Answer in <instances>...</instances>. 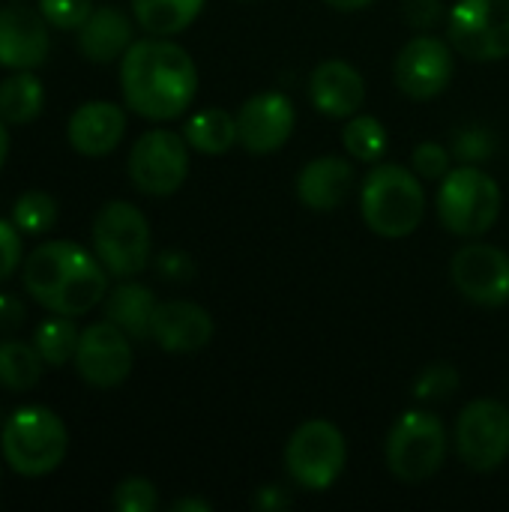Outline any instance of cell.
<instances>
[{"label": "cell", "mask_w": 509, "mask_h": 512, "mask_svg": "<svg viewBox=\"0 0 509 512\" xmlns=\"http://www.w3.org/2000/svg\"><path fill=\"white\" fill-rule=\"evenodd\" d=\"M387 468L402 483L435 477L447 459L444 423L429 411H405L387 435Z\"/></svg>", "instance_id": "obj_7"}, {"label": "cell", "mask_w": 509, "mask_h": 512, "mask_svg": "<svg viewBox=\"0 0 509 512\" xmlns=\"http://www.w3.org/2000/svg\"><path fill=\"white\" fill-rule=\"evenodd\" d=\"M204 9V0H132L135 21L150 36L183 33Z\"/></svg>", "instance_id": "obj_25"}, {"label": "cell", "mask_w": 509, "mask_h": 512, "mask_svg": "<svg viewBox=\"0 0 509 512\" xmlns=\"http://www.w3.org/2000/svg\"><path fill=\"white\" fill-rule=\"evenodd\" d=\"M0 450L15 474L45 477L63 465L69 450V432L51 408L24 405L12 411L3 423Z\"/></svg>", "instance_id": "obj_4"}, {"label": "cell", "mask_w": 509, "mask_h": 512, "mask_svg": "<svg viewBox=\"0 0 509 512\" xmlns=\"http://www.w3.org/2000/svg\"><path fill=\"white\" fill-rule=\"evenodd\" d=\"M234 117H237V144H243L252 156H267L282 150L297 123L291 99L279 90L255 93L240 105Z\"/></svg>", "instance_id": "obj_15"}, {"label": "cell", "mask_w": 509, "mask_h": 512, "mask_svg": "<svg viewBox=\"0 0 509 512\" xmlns=\"http://www.w3.org/2000/svg\"><path fill=\"white\" fill-rule=\"evenodd\" d=\"M111 504L120 512H153L159 507V492L144 477H126L123 483H117Z\"/></svg>", "instance_id": "obj_30"}, {"label": "cell", "mask_w": 509, "mask_h": 512, "mask_svg": "<svg viewBox=\"0 0 509 512\" xmlns=\"http://www.w3.org/2000/svg\"><path fill=\"white\" fill-rule=\"evenodd\" d=\"M345 435L330 420L300 423L285 444V471L306 492L330 489L345 471Z\"/></svg>", "instance_id": "obj_8"}, {"label": "cell", "mask_w": 509, "mask_h": 512, "mask_svg": "<svg viewBox=\"0 0 509 512\" xmlns=\"http://www.w3.org/2000/svg\"><path fill=\"white\" fill-rule=\"evenodd\" d=\"M495 150V138L489 135V129L483 126H465L456 141H453V153L465 162V165H477L483 159H489Z\"/></svg>", "instance_id": "obj_34"}, {"label": "cell", "mask_w": 509, "mask_h": 512, "mask_svg": "<svg viewBox=\"0 0 509 512\" xmlns=\"http://www.w3.org/2000/svg\"><path fill=\"white\" fill-rule=\"evenodd\" d=\"M42 357L33 345L18 339L0 342V387L12 393H27L42 381Z\"/></svg>", "instance_id": "obj_26"}, {"label": "cell", "mask_w": 509, "mask_h": 512, "mask_svg": "<svg viewBox=\"0 0 509 512\" xmlns=\"http://www.w3.org/2000/svg\"><path fill=\"white\" fill-rule=\"evenodd\" d=\"M132 360H135V354H132L129 336L105 318V321H96L87 330H81L78 351H75L72 363L84 384H90L96 390H111L129 378Z\"/></svg>", "instance_id": "obj_12"}, {"label": "cell", "mask_w": 509, "mask_h": 512, "mask_svg": "<svg viewBox=\"0 0 509 512\" xmlns=\"http://www.w3.org/2000/svg\"><path fill=\"white\" fill-rule=\"evenodd\" d=\"M120 90L138 117L174 120L198 93V69L183 45L168 36H147L120 57Z\"/></svg>", "instance_id": "obj_1"}, {"label": "cell", "mask_w": 509, "mask_h": 512, "mask_svg": "<svg viewBox=\"0 0 509 512\" xmlns=\"http://www.w3.org/2000/svg\"><path fill=\"white\" fill-rule=\"evenodd\" d=\"M24 324V303L15 294H0V333L18 330Z\"/></svg>", "instance_id": "obj_38"}, {"label": "cell", "mask_w": 509, "mask_h": 512, "mask_svg": "<svg viewBox=\"0 0 509 512\" xmlns=\"http://www.w3.org/2000/svg\"><path fill=\"white\" fill-rule=\"evenodd\" d=\"M24 291L57 315H87L108 294V270L72 240H48L24 258Z\"/></svg>", "instance_id": "obj_2"}, {"label": "cell", "mask_w": 509, "mask_h": 512, "mask_svg": "<svg viewBox=\"0 0 509 512\" xmlns=\"http://www.w3.org/2000/svg\"><path fill=\"white\" fill-rule=\"evenodd\" d=\"M309 99L312 105L336 120H348L360 114L366 102V81L363 75L345 60H324L315 66L309 78Z\"/></svg>", "instance_id": "obj_19"}, {"label": "cell", "mask_w": 509, "mask_h": 512, "mask_svg": "<svg viewBox=\"0 0 509 512\" xmlns=\"http://www.w3.org/2000/svg\"><path fill=\"white\" fill-rule=\"evenodd\" d=\"M57 201L48 192L30 189L12 204V222L18 225L21 234H45L57 222Z\"/></svg>", "instance_id": "obj_29"}, {"label": "cell", "mask_w": 509, "mask_h": 512, "mask_svg": "<svg viewBox=\"0 0 509 512\" xmlns=\"http://www.w3.org/2000/svg\"><path fill=\"white\" fill-rule=\"evenodd\" d=\"M150 339L168 354H195L213 339V318L207 309L189 300L159 303L153 312Z\"/></svg>", "instance_id": "obj_17"}, {"label": "cell", "mask_w": 509, "mask_h": 512, "mask_svg": "<svg viewBox=\"0 0 509 512\" xmlns=\"http://www.w3.org/2000/svg\"><path fill=\"white\" fill-rule=\"evenodd\" d=\"M450 150L438 141H423L417 144L414 156H411V165L414 171L423 177V180H444L453 168H450Z\"/></svg>", "instance_id": "obj_33"}, {"label": "cell", "mask_w": 509, "mask_h": 512, "mask_svg": "<svg viewBox=\"0 0 509 512\" xmlns=\"http://www.w3.org/2000/svg\"><path fill=\"white\" fill-rule=\"evenodd\" d=\"M39 9L24 3L0 6V66L6 69H36L48 60L51 33Z\"/></svg>", "instance_id": "obj_16"}, {"label": "cell", "mask_w": 509, "mask_h": 512, "mask_svg": "<svg viewBox=\"0 0 509 512\" xmlns=\"http://www.w3.org/2000/svg\"><path fill=\"white\" fill-rule=\"evenodd\" d=\"M126 132V114L120 105L105 102V99H93L84 102L72 111L69 123H66V135L75 153L99 159L108 156Z\"/></svg>", "instance_id": "obj_18"}, {"label": "cell", "mask_w": 509, "mask_h": 512, "mask_svg": "<svg viewBox=\"0 0 509 512\" xmlns=\"http://www.w3.org/2000/svg\"><path fill=\"white\" fill-rule=\"evenodd\" d=\"M21 264V231L15 222L0 219V285L12 279Z\"/></svg>", "instance_id": "obj_35"}, {"label": "cell", "mask_w": 509, "mask_h": 512, "mask_svg": "<svg viewBox=\"0 0 509 512\" xmlns=\"http://www.w3.org/2000/svg\"><path fill=\"white\" fill-rule=\"evenodd\" d=\"M45 108V87L33 69H15V75L0 81V117L9 126L33 123Z\"/></svg>", "instance_id": "obj_23"}, {"label": "cell", "mask_w": 509, "mask_h": 512, "mask_svg": "<svg viewBox=\"0 0 509 512\" xmlns=\"http://www.w3.org/2000/svg\"><path fill=\"white\" fill-rule=\"evenodd\" d=\"M354 165L342 156H318L297 174V198L303 207L327 213L345 204L354 189Z\"/></svg>", "instance_id": "obj_20"}, {"label": "cell", "mask_w": 509, "mask_h": 512, "mask_svg": "<svg viewBox=\"0 0 509 512\" xmlns=\"http://www.w3.org/2000/svg\"><path fill=\"white\" fill-rule=\"evenodd\" d=\"M93 252L114 279H135L150 261L147 216L129 201H108L93 219Z\"/></svg>", "instance_id": "obj_6"}, {"label": "cell", "mask_w": 509, "mask_h": 512, "mask_svg": "<svg viewBox=\"0 0 509 512\" xmlns=\"http://www.w3.org/2000/svg\"><path fill=\"white\" fill-rule=\"evenodd\" d=\"M156 267H159V273H162L165 279H174V282H186V279H192V273H195L192 258H189L186 252H180V249L162 252L159 261H156Z\"/></svg>", "instance_id": "obj_37"}, {"label": "cell", "mask_w": 509, "mask_h": 512, "mask_svg": "<svg viewBox=\"0 0 509 512\" xmlns=\"http://www.w3.org/2000/svg\"><path fill=\"white\" fill-rule=\"evenodd\" d=\"M78 339H81V330L75 327V321L69 315H57V312H51V318H45L33 330V348L39 351L45 366H63V363L75 360Z\"/></svg>", "instance_id": "obj_27"}, {"label": "cell", "mask_w": 509, "mask_h": 512, "mask_svg": "<svg viewBox=\"0 0 509 512\" xmlns=\"http://www.w3.org/2000/svg\"><path fill=\"white\" fill-rule=\"evenodd\" d=\"M444 3L441 0H405V21L417 30H429L441 21Z\"/></svg>", "instance_id": "obj_36"}, {"label": "cell", "mask_w": 509, "mask_h": 512, "mask_svg": "<svg viewBox=\"0 0 509 512\" xmlns=\"http://www.w3.org/2000/svg\"><path fill=\"white\" fill-rule=\"evenodd\" d=\"M324 3L339 9V12H357V9H366L372 0H324Z\"/></svg>", "instance_id": "obj_41"}, {"label": "cell", "mask_w": 509, "mask_h": 512, "mask_svg": "<svg viewBox=\"0 0 509 512\" xmlns=\"http://www.w3.org/2000/svg\"><path fill=\"white\" fill-rule=\"evenodd\" d=\"M459 387V372L450 363H432L426 366L417 381H414V396L420 402H432V399H447L453 390Z\"/></svg>", "instance_id": "obj_31"}, {"label": "cell", "mask_w": 509, "mask_h": 512, "mask_svg": "<svg viewBox=\"0 0 509 512\" xmlns=\"http://www.w3.org/2000/svg\"><path fill=\"white\" fill-rule=\"evenodd\" d=\"M39 12L57 30H78L93 12V0H39Z\"/></svg>", "instance_id": "obj_32"}, {"label": "cell", "mask_w": 509, "mask_h": 512, "mask_svg": "<svg viewBox=\"0 0 509 512\" xmlns=\"http://www.w3.org/2000/svg\"><path fill=\"white\" fill-rule=\"evenodd\" d=\"M453 48L468 60L509 57V0H459L447 15Z\"/></svg>", "instance_id": "obj_11"}, {"label": "cell", "mask_w": 509, "mask_h": 512, "mask_svg": "<svg viewBox=\"0 0 509 512\" xmlns=\"http://www.w3.org/2000/svg\"><path fill=\"white\" fill-rule=\"evenodd\" d=\"M255 507L264 512H279L291 507V495L282 486H261L255 495Z\"/></svg>", "instance_id": "obj_39"}, {"label": "cell", "mask_w": 509, "mask_h": 512, "mask_svg": "<svg viewBox=\"0 0 509 512\" xmlns=\"http://www.w3.org/2000/svg\"><path fill=\"white\" fill-rule=\"evenodd\" d=\"M501 216V186L477 165L453 168L438 189V219L456 237H483Z\"/></svg>", "instance_id": "obj_5"}, {"label": "cell", "mask_w": 509, "mask_h": 512, "mask_svg": "<svg viewBox=\"0 0 509 512\" xmlns=\"http://www.w3.org/2000/svg\"><path fill=\"white\" fill-rule=\"evenodd\" d=\"M132 45V21L117 6H99L78 27V51L90 63H111Z\"/></svg>", "instance_id": "obj_21"}, {"label": "cell", "mask_w": 509, "mask_h": 512, "mask_svg": "<svg viewBox=\"0 0 509 512\" xmlns=\"http://www.w3.org/2000/svg\"><path fill=\"white\" fill-rule=\"evenodd\" d=\"M183 138L195 153L222 156L237 144V117L225 108H204L186 120Z\"/></svg>", "instance_id": "obj_24"}, {"label": "cell", "mask_w": 509, "mask_h": 512, "mask_svg": "<svg viewBox=\"0 0 509 512\" xmlns=\"http://www.w3.org/2000/svg\"><path fill=\"white\" fill-rule=\"evenodd\" d=\"M387 129L378 117L372 114H354L348 117L345 129H342V147L345 153H351L360 162H378L387 153Z\"/></svg>", "instance_id": "obj_28"}, {"label": "cell", "mask_w": 509, "mask_h": 512, "mask_svg": "<svg viewBox=\"0 0 509 512\" xmlns=\"http://www.w3.org/2000/svg\"><path fill=\"white\" fill-rule=\"evenodd\" d=\"M156 297L147 285L123 279L111 294H105V318L117 324L129 339H150Z\"/></svg>", "instance_id": "obj_22"}, {"label": "cell", "mask_w": 509, "mask_h": 512, "mask_svg": "<svg viewBox=\"0 0 509 512\" xmlns=\"http://www.w3.org/2000/svg\"><path fill=\"white\" fill-rule=\"evenodd\" d=\"M9 123L0 117V168H3V162H6V153H9V129H6Z\"/></svg>", "instance_id": "obj_42"}, {"label": "cell", "mask_w": 509, "mask_h": 512, "mask_svg": "<svg viewBox=\"0 0 509 512\" xmlns=\"http://www.w3.org/2000/svg\"><path fill=\"white\" fill-rule=\"evenodd\" d=\"M456 453L477 471L492 474L509 456V408L498 399H474L456 420Z\"/></svg>", "instance_id": "obj_10"}, {"label": "cell", "mask_w": 509, "mask_h": 512, "mask_svg": "<svg viewBox=\"0 0 509 512\" xmlns=\"http://www.w3.org/2000/svg\"><path fill=\"white\" fill-rule=\"evenodd\" d=\"M450 279L459 294L486 309L509 303V255L489 243H471L450 261Z\"/></svg>", "instance_id": "obj_14"}, {"label": "cell", "mask_w": 509, "mask_h": 512, "mask_svg": "<svg viewBox=\"0 0 509 512\" xmlns=\"http://www.w3.org/2000/svg\"><path fill=\"white\" fill-rule=\"evenodd\" d=\"M174 512H210V504L207 501H198V498H183L177 504H171Z\"/></svg>", "instance_id": "obj_40"}, {"label": "cell", "mask_w": 509, "mask_h": 512, "mask_svg": "<svg viewBox=\"0 0 509 512\" xmlns=\"http://www.w3.org/2000/svg\"><path fill=\"white\" fill-rule=\"evenodd\" d=\"M360 213L378 237L402 240L414 234L426 216L420 174L393 162L372 168L360 189Z\"/></svg>", "instance_id": "obj_3"}, {"label": "cell", "mask_w": 509, "mask_h": 512, "mask_svg": "<svg viewBox=\"0 0 509 512\" xmlns=\"http://www.w3.org/2000/svg\"><path fill=\"white\" fill-rule=\"evenodd\" d=\"M453 48L438 36H414L402 45L393 63L396 87L417 102L435 99L453 81Z\"/></svg>", "instance_id": "obj_13"}, {"label": "cell", "mask_w": 509, "mask_h": 512, "mask_svg": "<svg viewBox=\"0 0 509 512\" xmlns=\"http://www.w3.org/2000/svg\"><path fill=\"white\" fill-rule=\"evenodd\" d=\"M189 141L171 129H147L129 150V180L144 195H174L189 174Z\"/></svg>", "instance_id": "obj_9"}]
</instances>
